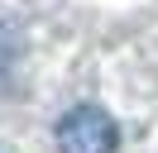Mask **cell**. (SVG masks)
I'll list each match as a JSON object with an SVG mask.
<instances>
[{
    "instance_id": "cell-1",
    "label": "cell",
    "mask_w": 158,
    "mask_h": 153,
    "mask_svg": "<svg viewBox=\"0 0 158 153\" xmlns=\"http://www.w3.org/2000/svg\"><path fill=\"white\" fill-rule=\"evenodd\" d=\"M58 153H115L120 148V124L110 120V110L101 105H72L53 129Z\"/></svg>"
},
{
    "instance_id": "cell-2",
    "label": "cell",
    "mask_w": 158,
    "mask_h": 153,
    "mask_svg": "<svg viewBox=\"0 0 158 153\" xmlns=\"http://www.w3.org/2000/svg\"><path fill=\"white\" fill-rule=\"evenodd\" d=\"M19 48H24V43H19V29L0 19V91L10 86V76H15V62H19Z\"/></svg>"
},
{
    "instance_id": "cell-3",
    "label": "cell",
    "mask_w": 158,
    "mask_h": 153,
    "mask_svg": "<svg viewBox=\"0 0 158 153\" xmlns=\"http://www.w3.org/2000/svg\"><path fill=\"white\" fill-rule=\"evenodd\" d=\"M0 153H5V143H0Z\"/></svg>"
}]
</instances>
